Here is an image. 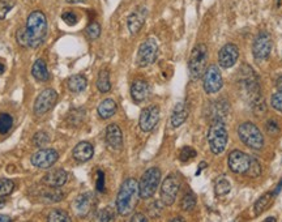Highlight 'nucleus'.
<instances>
[{
  "label": "nucleus",
  "instance_id": "obj_44",
  "mask_svg": "<svg viewBox=\"0 0 282 222\" xmlns=\"http://www.w3.org/2000/svg\"><path fill=\"white\" fill-rule=\"evenodd\" d=\"M96 188H97L98 192L105 191V174L101 170L97 173V184H96Z\"/></svg>",
  "mask_w": 282,
  "mask_h": 222
},
{
  "label": "nucleus",
  "instance_id": "obj_15",
  "mask_svg": "<svg viewBox=\"0 0 282 222\" xmlns=\"http://www.w3.org/2000/svg\"><path fill=\"white\" fill-rule=\"evenodd\" d=\"M59 153L55 149H41L32 155V164L38 169H49L58 161Z\"/></svg>",
  "mask_w": 282,
  "mask_h": 222
},
{
  "label": "nucleus",
  "instance_id": "obj_18",
  "mask_svg": "<svg viewBox=\"0 0 282 222\" xmlns=\"http://www.w3.org/2000/svg\"><path fill=\"white\" fill-rule=\"evenodd\" d=\"M105 140L111 149L120 150L121 146H123V134H121L120 127L116 124L107 125Z\"/></svg>",
  "mask_w": 282,
  "mask_h": 222
},
{
  "label": "nucleus",
  "instance_id": "obj_1",
  "mask_svg": "<svg viewBox=\"0 0 282 222\" xmlns=\"http://www.w3.org/2000/svg\"><path fill=\"white\" fill-rule=\"evenodd\" d=\"M46 36H47V18L41 11H34L27 16L25 26L17 30L16 38L18 45H21L22 47L37 49L45 42Z\"/></svg>",
  "mask_w": 282,
  "mask_h": 222
},
{
  "label": "nucleus",
  "instance_id": "obj_30",
  "mask_svg": "<svg viewBox=\"0 0 282 222\" xmlns=\"http://www.w3.org/2000/svg\"><path fill=\"white\" fill-rule=\"evenodd\" d=\"M47 221L50 222H71V217L68 216L67 212L61 209H52L50 210Z\"/></svg>",
  "mask_w": 282,
  "mask_h": 222
},
{
  "label": "nucleus",
  "instance_id": "obj_5",
  "mask_svg": "<svg viewBox=\"0 0 282 222\" xmlns=\"http://www.w3.org/2000/svg\"><path fill=\"white\" fill-rule=\"evenodd\" d=\"M206 60H208V50L206 46L200 43L194 47L190 56V61H188V72H190V77L194 81L199 80L201 75L205 71Z\"/></svg>",
  "mask_w": 282,
  "mask_h": 222
},
{
  "label": "nucleus",
  "instance_id": "obj_6",
  "mask_svg": "<svg viewBox=\"0 0 282 222\" xmlns=\"http://www.w3.org/2000/svg\"><path fill=\"white\" fill-rule=\"evenodd\" d=\"M160 182H161V170L158 168L148 169L139 182L140 198L145 200L152 198L157 191Z\"/></svg>",
  "mask_w": 282,
  "mask_h": 222
},
{
  "label": "nucleus",
  "instance_id": "obj_9",
  "mask_svg": "<svg viewBox=\"0 0 282 222\" xmlns=\"http://www.w3.org/2000/svg\"><path fill=\"white\" fill-rule=\"evenodd\" d=\"M56 101H58V93L51 88L45 89L38 94L36 102H34V114L37 116L45 115L55 106Z\"/></svg>",
  "mask_w": 282,
  "mask_h": 222
},
{
  "label": "nucleus",
  "instance_id": "obj_31",
  "mask_svg": "<svg viewBox=\"0 0 282 222\" xmlns=\"http://www.w3.org/2000/svg\"><path fill=\"white\" fill-rule=\"evenodd\" d=\"M13 125V118L9 114H0V134L6 135L11 131Z\"/></svg>",
  "mask_w": 282,
  "mask_h": 222
},
{
  "label": "nucleus",
  "instance_id": "obj_38",
  "mask_svg": "<svg viewBox=\"0 0 282 222\" xmlns=\"http://www.w3.org/2000/svg\"><path fill=\"white\" fill-rule=\"evenodd\" d=\"M196 157V150L191 146H184L179 153V160L182 162H188L190 160L195 158Z\"/></svg>",
  "mask_w": 282,
  "mask_h": 222
},
{
  "label": "nucleus",
  "instance_id": "obj_3",
  "mask_svg": "<svg viewBox=\"0 0 282 222\" xmlns=\"http://www.w3.org/2000/svg\"><path fill=\"white\" fill-rule=\"evenodd\" d=\"M229 134L224 120H213L208 131V144L213 154H221L228 145Z\"/></svg>",
  "mask_w": 282,
  "mask_h": 222
},
{
  "label": "nucleus",
  "instance_id": "obj_21",
  "mask_svg": "<svg viewBox=\"0 0 282 222\" xmlns=\"http://www.w3.org/2000/svg\"><path fill=\"white\" fill-rule=\"evenodd\" d=\"M94 154V148L90 143L88 141H81V143L77 144L72 150V157L76 160L80 164H84V162H88L89 160L93 157Z\"/></svg>",
  "mask_w": 282,
  "mask_h": 222
},
{
  "label": "nucleus",
  "instance_id": "obj_13",
  "mask_svg": "<svg viewBox=\"0 0 282 222\" xmlns=\"http://www.w3.org/2000/svg\"><path fill=\"white\" fill-rule=\"evenodd\" d=\"M94 203H96V198L91 192H85V194H81L80 196H77L75 199L72 204V210L73 213L76 214L80 218H84V217L88 216L91 212L94 207Z\"/></svg>",
  "mask_w": 282,
  "mask_h": 222
},
{
  "label": "nucleus",
  "instance_id": "obj_23",
  "mask_svg": "<svg viewBox=\"0 0 282 222\" xmlns=\"http://www.w3.org/2000/svg\"><path fill=\"white\" fill-rule=\"evenodd\" d=\"M116 110H118V106H116L115 101L112 100V98H106V100H103L101 102L97 111L98 115L102 119H109L116 113Z\"/></svg>",
  "mask_w": 282,
  "mask_h": 222
},
{
  "label": "nucleus",
  "instance_id": "obj_45",
  "mask_svg": "<svg viewBox=\"0 0 282 222\" xmlns=\"http://www.w3.org/2000/svg\"><path fill=\"white\" fill-rule=\"evenodd\" d=\"M132 222H148V217L144 216L143 213H135L131 218Z\"/></svg>",
  "mask_w": 282,
  "mask_h": 222
},
{
  "label": "nucleus",
  "instance_id": "obj_22",
  "mask_svg": "<svg viewBox=\"0 0 282 222\" xmlns=\"http://www.w3.org/2000/svg\"><path fill=\"white\" fill-rule=\"evenodd\" d=\"M188 114H190V110H188L187 104H184V102L176 104L173 110V114H171V125L175 128L180 127L187 120Z\"/></svg>",
  "mask_w": 282,
  "mask_h": 222
},
{
  "label": "nucleus",
  "instance_id": "obj_8",
  "mask_svg": "<svg viewBox=\"0 0 282 222\" xmlns=\"http://www.w3.org/2000/svg\"><path fill=\"white\" fill-rule=\"evenodd\" d=\"M180 188V179L176 174H171L161 184V203L166 207L174 204Z\"/></svg>",
  "mask_w": 282,
  "mask_h": 222
},
{
  "label": "nucleus",
  "instance_id": "obj_4",
  "mask_svg": "<svg viewBox=\"0 0 282 222\" xmlns=\"http://www.w3.org/2000/svg\"><path fill=\"white\" fill-rule=\"evenodd\" d=\"M238 136L240 141L251 149H261L264 146V136L261 131L251 122H244L238 127Z\"/></svg>",
  "mask_w": 282,
  "mask_h": 222
},
{
  "label": "nucleus",
  "instance_id": "obj_41",
  "mask_svg": "<svg viewBox=\"0 0 282 222\" xmlns=\"http://www.w3.org/2000/svg\"><path fill=\"white\" fill-rule=\"evenodd\" d=\"M61 20H63L68 26H75L79 22V17L76 16V13L73 12H64L61 15Z\"/></svg>",
  "mask_w": 282,
  "mask_h": 222
},
{
  "label": "nucleus",
  "instance_id": "obj_42",
  "mask_svg": "<svg viewBox=\"0 0 282 222\" xmlns=\"http://www.w3.org/2000/svg\"><path fill=\"white\" fill-rule=\"evenodd\" d=\"M265 128H267V131L269 135H278L279 134V125L278 123L274 120V119H269L267 122V125H265Z\"/></svg>",
  "mask_w": 282,
  "mask_h": 222
},
{
  "label": "nucleus",
  "instance_id": "obj_35",
  "mask_svg": "<svg viewBox=\"0 0 282 222\" xmlns=\"http://www.w3.org/2000/svg\"><path fill=\"white\" fill-rule=\"evenodd\" d=\"M247 175L251 178H258L260 177L261 174V165L255 157H251V165H249L248 170H247Z\"/></svg>",
  "mask_w": 282,
  "mask_h": 222
},
{
  "label": "nucleus",
  "instance_id": "obj_19",
  "mask_svg": "<svg viewBox=\"0 0 282 222\" xmlns=\"http://www.w3.org/2000/svg\"><path fill=\"white\" fill-rule=\"evenodd\" d=\"M67 173L63 169H56V170H52L50 173H47L43 177L42 182L45 183L46 186L51 187V188H59V187L64 186L66 182H67Z\"/></svg>",
  "mask_w": 282,
  "mask_h": 222
},
{
  "label": "nucleus",
  "instance_id": "obj_12",
  "mask_svg": "<svg viewBox=\"0 0 282 222\" xmlns=\"http://www.w3.org/2000/svg\"><path fill=\"white\" fill-rule=\"evenodd\" d=\"M228 165L233 173L246 174L251 165V155L240 150H233L228 157Z\"/></svg>",
  "mask_w": 282,
  "mask_h": 222
},
{
  "label": "nucleus",
  "instance_id": "obj_37",
  "mask_svg": "<svg viewBox=\"0 0 282 222\" xmlns=\"http://www.w3.org/2000/svg\"><path fill=\"white\" fill-rule=\"evenodd\" d=\"M84 115H85V113H84V110L82 109H77V110H73L72 113H70V123L72 125H79L81 124L82 120H84Z\"/></svg>",
  "mask_w": 282,
  "mask_h": 222
},
{
  "label": "nucleus",
  "instance_id": "obj_36",
  "mask_svg": "<svg viewBox=\"0 0 282 222\" xmlns=\"http://www.w3.org/2000/svg\"><path fill=\"white\" fill-rule=\"evenodd\" d=\"M85 34L88 36V38L90 40H97L98 37L101 36V26L98 22H90V24L86 26Z\"/></svg>",
  "mask_w": 282,
  "mask_h": 222
},
{
  "label": "nucleus",
  "instance_id": "obj_10",
  "mask_svg": "<svg viewBox=\"0 0 282 222\" xmlns=\"http://www.w3.org/2000/svg\"><path fill=\"white\" fill-rule=\"evenodd\" d=\"M222 85H224V80H222L221 71H220V68L217 66L212 64L210 67L206 68L205 73H204V90L208 94H214V93L220 91Z\"/></svg>",
  "mask_w": 282,
  "mask_h": 222
},
{
  "label": "nucleus",
  "instance_id": "obj_50",
  "mask_svg": "<svg viewBox=\"0 0 282 222\" xmlns=\"http://www.w3.org/2000/svg\"><path fill=\"white\" fill-rule=\"evenodd\" d=\"M4 205H6V201L3 200V198H0V208H4Z\"/></svg>",
  "mask_w": 282,
  "mask_h": 222
},
{
  "label": "nucleus",
  "instance_id": "obj_33",
  "mask_svg": "<svg viewBox=\"0 0 282 222\" xmlns=\"http://www.w3.org/2000/svg\"><path fill=\"white\" fill-rule=\"evenodd\" d=\"M50 143V135L46 131H38L33 136V144L37 148H43Z\"/></svg>",
  "mask_w": 282,
  "mask_h": 222
},
{
  "label": "nucleus",
  "instance_id": "obj_24",
  "mask_svg": "<svg viewBox=\"0 0 282 222\" xmlns=\"http://www.w3.org/2000/svg\"><path fill=\"white\" fill-rule=\"evenodd\" d=\"M32 75H33V77L36 80H38V81H49L50 80V72L49 70H47V66H46L45 60H42V59H38V60H36V63L33 64V68H32Z\"/></svg>",
  "mask_w": 282,
  "mask_h": 222
},
{
  "label": "nucleus",
  "instance_id": "obj_39",
  "mask_svg": "<svg viewBox=\"0 0 282 222\" xmlns=\"http://www.w3.org/2000/svg\"><path fill=\"white\" fill-rule=\"evenodd\" d=\"M13 8L12 0H0V20H4L8 12Z\"/></svg>",
  "mask_w": 282,
  "mask_h": 222
},
{
  "label": "nucleus",
  "instance_id": "obj_48",
  "mask_svg": "<svg viewBox=\"0 0 282 222\" xmlns=\"http://www.w3.org/2000/svg\"><path fill=\"white\" fill-rule=\"evenodd\" d=\"M205 166H206V164H205V162H203V164H201V166H199V169H197V173H196V175H199V174H200V173H201V170H203V169H204V168H205Z\"/></svg>",
  "mask_w": 282,
  "mask_h": 222
},
{
  "label": "nucleus",
  "instance_id": "obj_46",
  "mask_svg": "<svg viewBox=\"0 0 282 222\" xmlns=\"http://www.w3.org/2000/svg\"><path fill=\"white\" fill-rule=\"evenodd\" d=\"M11 217L6 216V214H0V222H11Z\"/></svg>",
  "mask_w": 282,
  "mask_h": 222
},
{
  "label": "nucleus",
  "instance_id": "obj_40",
  "mask_svg": "<svg viewBox=\"0 0 282 222\" xmlns=\"http://www.w3.org/2000/svg\"><path fill=\"white\" fill-rule=\"evenodd\" d=\"M97 219L98 221H103V222L112 221V219H114V212H112L110 208H103L102 210L98 212Z\"/></svg>",
  "mask_w": 282,
  "mask_h": 222
},
{
  "label": "nucleus",
  "instance_id": "obj_25",
  "mask_svg": "<svg viewBox=\"0 0 282 222\" xmlns=\"http://www.w3.org/2000/svg\"><path fill=\"white\" fill-rule=\"evenodd\" d=\"M67 85L68 89L72 93H81L88 86V80H86L85 76H82V75H75V76H71L68 79Z\"/></svg>",
  "mask_w": 282,
  "mask_h": 222
},
{
  "label": "nucleus",
  "instance_id": "obj_52",
  "mask_svg": "<svg viewBox=\"0 0 282 222\" xmlns=\"http://www.w3.org/2000/svg\"><path fill=\"white\" fill-rule=\"evenodd\" d=\"M265 221H272V222H276L277 221V218H274V217H268Z\"/></svg>",
  "mask_w": 282,
  "mask_h": 222
},
{
  "label": "nucleus",
  "instance_id": "obj_43",
  "mask_svg": "<svg viewBox=\"0 0 282 222\" xmlns=\"http://www.w3.org/2000/svg\"><path fill=\"white\" fill-rule=\"evenodd\" d=\"M43 198L46 200H50V201H59L64 198L63 192H59V191H51V192H45L43 194Z\"/></svg>",
  "mask_w": 282,
  "mask_h": 222
},
{
  "label": "nucleus",
  "instance_id": "obj_47",
  "mask_svg": "<svg viewBox=\"0 0 282 222\" xmlns=\"http://www.w3.org/2000/svg\"><path fill=\"white\" fill-rule=\"evenodd\" d=\"M66 2L70 4H76V3H84V2H86V0H66Z\"/></svg>",
  "mask_w": 282,
  "mask_h": 222
},
{
  "label": "nucleus",
  "instance_id": "obj_32",
  "mask_svg": "<svg viewBox=\"0 0 282 222\" xmlns=\"http://www.w3.org/2000/svg\"><path fill=\"white\" fill-rule=\"evenodd\" d=\"M196 207V198L192 192H187L184 196H183L182 201H180V208H182L184 212H190L194 208Z\"/></svg>",
  "mask_w": 282,
  "mask_h": 222
},
{
  "label": "nucleus",
  "instance_id": "obj_49",
  "mask_svg": "<svg viewBox=\"0 0 282 222\" xmlns=\"http://www.w3.org/2000/svg\"><path fill=\"white\" fill-rule=\"evenodd\" d=\"M4 71H6V66H4V64L0 61V75H3Z\"/></svg>",
  "mask_w": 282,
  "mask_h": 222
},
{
  "label": "nucleus",
  "instance_id": "obj_28",
  "mask_svg": "<svg viewBox=\"0 0 282 222\" xmlns=\"http://www.w3.org/2000/svg\"><path fill=\"white\" fill-rule=\"evenodd\" d=\"M231 189V183L230 180L228 179L226 177H220L218 179L215 180V184H214V192L217 196H225L228 195L229 192Z\"/></svg>",
  "mask_w": 282,
  "mask_h": 222
},
{
  "label": "nucleus",
  "instance_id": "obj_7",
  "mask_svg": "<svg viewBox=\"0 0 282 222\" xmlns=\"http://www.w3.org/2000/svg\"><path fill=\"white\" fill-rule=\"evenodd\" d=\"M158 55V45L154 38H149L144 41L139 47L136 56V63L139 67H148L153 64L157 59Z\"/></svg>",
  "mask_w": 282,
  "mask_h": 222
},
{
  "label": "nucleus",
  "instance_id": "obj_17",
  "mask_svg": "<svg viewBox=\"0 0 282 222\" xmlns=\"http://www.w3.org/2000/svg\"><path fill=\"white\" fill-rule=\"evenodd\" d=\"M146 15H148V11L146 8L144 7H140L137 8L136 11L131 13L127 18V26L130 29V31L132 34H137L140 30H141V27H143L144 22L146 20Z\"/></svg>",
  "mask_w": 282,
  "mask_h": 222
},
{
  "label": "nucleus",
  "instance_id": "obj_34",
  "mask_svg": "<svg viewBox=\"0 0 282 222\" xmlns=\"http://www.w3.org/2000/svg\"><path fill=\"white\" fill-rule=\"evenodd\" d=\"M15 189V183L11 179H0V198L11 195Z\"/></svg>",
  "mask_w": 282,
  "mask_h": 222
},
{
  "label": "nucleus",
  "instance_id": "obj_26",
  "mask_svg": "<svg viewBox=\"0 0 282 222\" xmlns=\"http://www.w3.org/2000/svg\"><path fill=\"white\" fill-rule=\"evenodd\" d=\"M273 199H274L273 192H267L265 195L261 196V198L255 203V207H254V210H255L256 216L261 214L263 212H265V210H267L268 208L272 205V201H273Z\"/></svg>",
  "mask_w": 282,
  "mask_h": 222
},
{
  "label": "nucleus",
  "instance_id": "obj_14",
  "mask_svg": "<svg viewBox=\"0 0 282 222\" xmlns=\"http://www.w3.org/2000/svg\"><path fill=\"white\" fill-rule=\"evenodd\" d=\"M158 120H160V107L153 105V106L144 109L141 111V114H140L139 119V124L141 131L150 132L157 125Z\"/></svg>",
  "mask_w": 282,
  "mask_h": 222
},
{
  "label": "nucleus",
  "instance_id": "obj_20",
  "mask_svg": "<svg viewBox=\"0 0 282 222\" xmlns=\"http://www.w3.org/2000/svg\"><path fill=\"white\" fill-rule=\"evenodd\" d=\"M150 94V86L146 81L144 80H135L132 86H131V96H132V100L137 104L140 102H144L146 98Z\"/></svg>",
  "mask_w": 282,
  "mask_h": 222
},
{
  "label": "nucleus",
  "instance_id": "obj_27",
  "mask_svg": "<svg viewBox=\"0 0 282 222\" xmlns=\"http://www.w3.org/2000/svg\"><path fill=\"white\" fill-rule=\"evenodd\" d=\"M97 88L101 93H107L111 90V82H110V73L107 70H101L98 73L97 79Z\"/></svg>",
  "mask_w": 282,
  "mask_h": 222
},
{
  "label": "nucleus",
  "instance_id": "obj_11",
  "mask_svg": "<svg viewBox=\"0 0 282 222\" xmlns=\"http://www.w3.org/2000/svg\"><path fill=\"white\" fill-rule=\"evenodd\" d=\"M272 51V38L267 31H260L254 41L252 52L256 60H264Z\"/></svg>",
  "mask_w": 282,
  "mask_h": 222
},
{
  "label": "nucleus",
  "instance_id": "obj_16",
  "mask_svg": "<svg viewBox=\"0 0 282 222\" xmlns=\"http://www.w3.org/2000/svg\"><path fill=\"white\" fill-rule=\"evenodd\" d=\"M238 58H239V50L234 43L225 45L218 51V63L222 68H231L237 63Z\"/></svg>",
  "mask_w": 282,
  "mask_h": 222
},
{
  "label": "nucleus",
  "instance_id": "obj_51",
  "mask_svg": "<svg viewBox=\"0 0 282 222\" xmlns=\"http://www.w3.org/2000/svg\"><path fill=\"white\" fill-rule=\"evenodd\" d=\"M173 222H175V221H184V218H182V217H175V218H173L171 219Z\"/></svg>",
  "mask_w": 282,
  "mask_h": 222
},
{
  "label": "nucleus",
  "instance_id": "obj_29",
  "mask_svg": "<svg viewBox=\"0 0 282 222\" xmlns=\"http://www.w3.org/2000/svg\"><path fill=\"white\" fill-rule=\"evenodd\" d=\"M277 91L270 98V105L273 106L274 110H278V111H282V76H279L277 79Z\"/></svg>",
  "mask_w": 282,
  "mask_h": 222
},
{
  "label": "nucleus",
  "instance_id": "obj_2",
  "mask_svg": "<svg viewBox=\"0 0 282 222\" xmlns=\"http://www.w3.org/2000/svg\"><path fill=\"white\" fill-rule=\"evenodd\" d=\"M139 194V182L134 178H128L123 182L116 196V210L121 217L130 216L137 204Z\"/></svg>",
  "mask_w": 282,
  "mask_h": 222
}]
</instances>
